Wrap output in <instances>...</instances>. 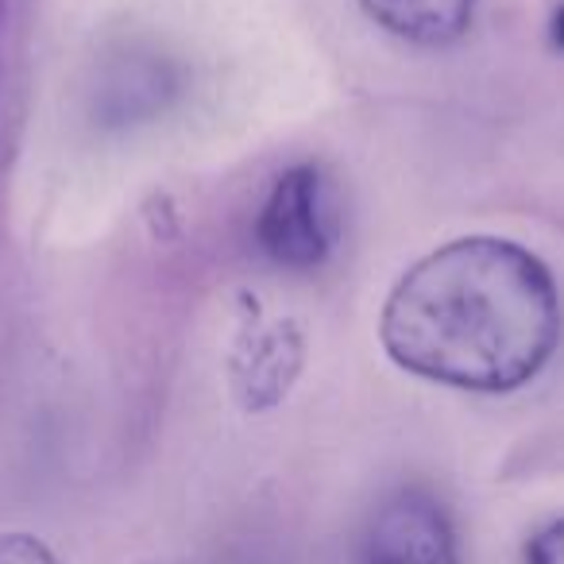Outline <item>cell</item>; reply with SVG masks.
<instances>
[{
    "label": "cell",
    "mask_w": 564,
    "mask_h": 564,
    "mask_svg": "<svg viewBox=\"0 0 564 564\" xmlns=\"http://www.w3.org/2000/svg\"><path fill=\"white\" fill-rule=\"evenodd\" d=\"M379 337L410 376L456 391H518L561 345V294L522 243L468 236L394 282Z\"/></svg>",
    "instance_id": "cell-1"
},
{
    "label": "cell",
    "mask_w": 564,
    "mask_h": 564,
    "mask_svg": "<svg viewBox=\"0 0 564 564\" xmlns=\"http://www.w3.org/2000/svg\"><path fill=\"white\" fill-rule=\"evenodd\" d=\"M256 240L286 271H314L337 240L333 189L322 166L299 163L274 178L256 220Z\"/></svg>",
    "instance_id": "cell-2"
},
{
    "label": "cell",
    "mask_w": 564,
    "mask_h": 564,
    "mask_svg": "<svg viewBox=\"0 0 564 564\" xmlns=\"http://www.w3.org/2000/svg\"><path fill=\"white\" fill-rule=\"evenodd\" d=\"M360 564H456V533L430 491H394L376 510Z\"/></svg>",
    "instance_id": "cell-3"
},
{
    "label": "cell",
    "mask_w": 564,
    "mask_h": 564,
    "mask_svg": "<svg viewBox=\"0 0 564 564\" xmlns=\"http://www.w3.org/2000/svg\"><path fill=\"white\" fill-rule=\"evenodd\" d=\"M364 12L394 40L448 47L471 28L479 0H360Z\"/></svg>",
    "instance_id": "cell-4"
},
{
    "label": "cell",
    "mask_w": 564,
    "mask_h": 564,
    "mask_svg": "<svg viewBox=\"0 0 564 564\" xmlns=\"http://www.w3.org/2000/svg\"><path fill=\"white\" fill-rule=\"evenodd\" d=\"M0 564H58V561L32 533H0Z\"/></svg>",
    "instance_id": "cell-5"
},
{
    "label": "cell",
    "mask_w": 564,
    "mask_h": 564,
    "mask_svg": "<svg viewBox=\"0 0 564 564\" xmlns=\"http://www.w3.org/2000/svg\"><path fill=\"white\" fill-rule=\"evenodd\" d=\"M525 564H564V518L533 533L525 545Z\"/></svg>",
    "instance_id": "cell-6"
},
{
    "label": "cell",
    "mask_w": 564,
    "mask_h": 564,
    "mask_svg": "<svg viewBox=\"0 0 564 564\" xmlns=\"http://www.w3.org/2000/svg\"><path fill=\"white\" fill-rule=\"evenodd\" d=\"M553 43L564 51V4L556 9V17H553Z\"/></svg>",
    "instance_id": "cell-7"
},
{
    "label": "cell",
    "mask_w": 564,
    "mask_h": 564,
    "mask_svg": "<svg viewBox=\"0 0 564 564\" xmlns=\"http://www.w3.org/2000/svg\"><path fill=\"white\" fill-rule=\"evenodd\" d=\"M0 32H4V4H0Z\"/></svg>",
    "instance_id": "cell-8"
}]
</instances>
